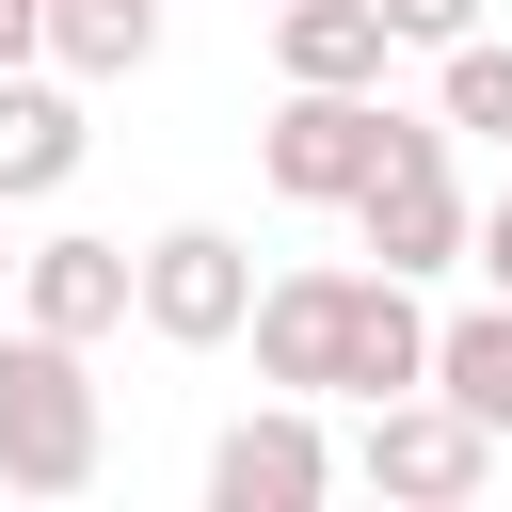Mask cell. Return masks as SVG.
<instances>
[{"label": "cell", "mask_w": 512, "mask_h": 512, "mask_svg": "<svg viewBox=\"0 0 512 512\" xmlns=\"http://www.w3.org/2000/svg\"><path fill=\"white\" fill-rule=\"evenodd\" d=\"M256 384H288V400H400V384H432V304H416V272H272L256 288Z\"/></svg>", "instance_id": "6da1fadb"}, {"label": "cell", "mask_w": 512, "mask_h": 512, "mask_svg": "<svg viewBox=\"0 0 512 512\" xmlns=\"http://www.w3.org/2000/svg\"><path fill=\"white\" fill-rule=\"evenodd\" d=\"M0 480L16 496L96 480V384H80V336H48V320H0Z\"/></svg>", "instance_id": "7a4b0ae2"}, {"label": "cell", "mask_w": 512, "mask_h": 512, "mask_svg": "<svg viewBox=\"0 0 512 512\" xmlns=\"http://www.w3.org/2000/svg\"><path fill=\"white\" fill-rule=\"evenodd\" d=\"M496 416H464L448 384H400V400H368V432H352V480L368 496H400V512H464L480 480H496Z\"/></svg>", "instance_id": "3957f363"}, {"label": "cell", "mask_w": 512, "mask_h": 512, "mask_svg": "<svg viewBox=\"0 0 512 512\" xmlns=\"http://www.w3.org/2000/svg\"><path fill=\"white\" fill-rule=\"evenodd\" d=\"M384 144H400L384 80H288V112L256 128V176H272L288 208H352V192L384 176Z\"/></svg>", "instance_id": "277c9868"}, {"label": "cell", "mask_w": 512, "mask_h": 512, "mask_svg": "<svg viewBox=\"0 0 512 512\" xmlns=\"http://www.w3.org/2000/svg\"><path fill=\"white\" fill-rule=\"evenodd\" d=\"M352 240L384 256V272H448V256H480V208H464V176H448V112H400V144H384V176L352 192Z\"/></svg>", "instance_id": "5b68a950"}, {"label": "cell", "mask_w": 512, "mask_h": 512, "mask_svg": "<svg viewBox=\"0 0 512 512\" xmlns=\"http://www.w3.org/2000/svg\"><path fill=\"white\" fill-rule=\"evenodd\" d=\"M144 336H160V352L256 336V256H240L224 224H160V240H144Z\"/></svg>", "instance_id": "8992f818"}, {"label": "cell", "mask_w": 512, "mask_h": 512, "mask_svg": "<svg viewBox=\"0 0 512 512\" xmlns=\"http://www.w3.org/2000/svg\"><path fill=\"white\" fill-rule=\"evenodd\" d=\"M336 496V432H320V400H256V416H224V448H208V512H320Z\"/></svg>", "instance_id": "52a82bcc"}, {"label": "cell", "mask_w": 512, "mask_h": 512, "mask_svg": "<svg viewBox=\"0 0 512 512\" xmlns=\"http://www.w3.org/2000/svg\"><path fill=\"white\" fill-rule=\"evenodd\" d=\"M16 320H48V336H112V320H144V256L128 240H96V224H64V240H32L16 256Z\"/></svg>", "instance_id": "ba28073f"}, {"label": "cell", "mask_w": 512, "mask_h": 512, "mask_svg": "<svg viewBox=\"0 0 512 512\" xmlns=\"http://www.w3.org/2000/svg\"><path fill=\"white\" fill-rule=\"evenodd\" d=\"M80 80L64 64H0V208H48L64 176H80Z\"/></svg>", "instance_id": "9c48e42d"}, {"label": "cell", "mask_w": 512, "mask_h": 512, "mask_svg": "<svg viewBox=\"0 0 512 512\" xmlns=\"http://www.w3.org/2000/svg\"><path fill=\"white\" fill-rule=\"evenodd\" d=\"M384 48H400L384 0H272V64L288 80H384Z\"/></svg>", "instance_id": "30bf717a"}, {"label": "cell", "mask_w": 512, "mask_h": 512, "mask_svg": "<svg viewBox=\"0 0 512 512\" xmlns=\"http://www.w3.org/2000/svg\"><path fill=\"white\" fill-rule=\"evenodd\" d=\"M432 384H448L464 416H496V432H512V288H496V304H464V320H432Z\"/></svg>", "instance_id": "8fae6325"}, {"label": "cell", "mask_w": 512, "mask_h": 512, "mask_svg": "<svg viewBox=\"0 0 512 512\" xmlns=\"http://www.w3.org/2000/svg\"><path fill=\"white\" fill-rule=\"evenodd\" d=\"M160 48V0H48V64L64 80H128Z\"/></svg>", "instance_id": "7c38bea8"}, {"label": "cell", "mask_w": 512, "mask_h": 512, "mask_svg": "<svg viewBox=\"0 0 512 512\" xmlns=\"http://www.w3.org/2000/svg\"><path fill=\"white\" fill-rule=\"evenodd\" d=\"M432 112H448V128H480V144H512V48H496V32H464V48H448V96H432Z\"/></svg>", "instance_id": "4fadbf2b"}, {"label": "cell", "mask_w": 512, "mask_h": 512, "mask_svg": "<svg viewBox=\"0 0 512 512\" xmlns=\"http://www.w3.org/2000/svg\"><path fill=\"white\" fill-rule=\"evenodd\" d=\"M384 16H400V48H464L480 32V0H384Z\"/></svg>", "instance_id": "5bb4252c"}, {"label": "cell", "mask_w": 512, "mask_h": 512, "mask_svg": "<svg viewBox=\"0 0 512 512\" xmlns=\"http://www.w3.org/2000/svg\"><path fill=\"white\" fill-rule=\"evenodd\" d=\"M0 64H48V0H0Z\"/></svg>", "instance_id": "9a60e30c"}, {"label": "cell", "mask_w": 512, "mask_h": 512, "mask_svg": "<svg viewBox=\"0 0 512 512\" xmlns=\"http://www.w3.org/2000/svg\"><path fill=\"white\" fill-rule=\"evenodd\" d=\"M480 272H496V288H512V192H496V208H480Z\"/></svg>", "instance_id": "2e32d148"}, {"label": "cell", "mask_w": 512, "mask_h": 512, "mask_svg": "<svg viewBox=\"0 0 512 512\" xmlns=\"http://www.w3.org/2000/svg\"><path fill=\"white\" fill-rule=\"evenodd\" d=\"M16 256H32V240H0V288H16Z\"/></svg>", "instance_id": "e0dca14e"}]
</instances>
